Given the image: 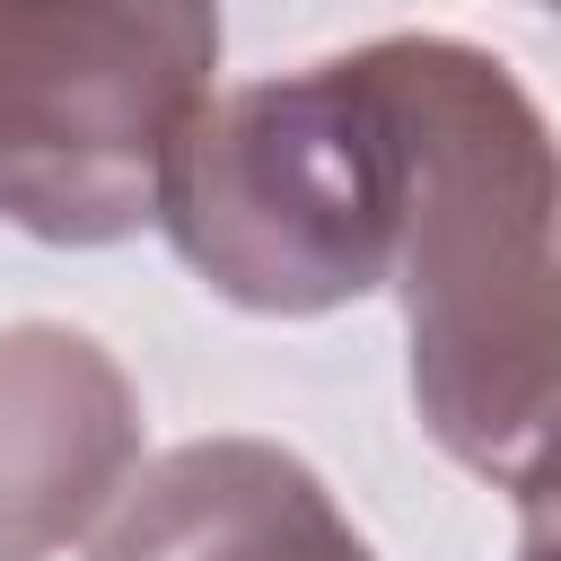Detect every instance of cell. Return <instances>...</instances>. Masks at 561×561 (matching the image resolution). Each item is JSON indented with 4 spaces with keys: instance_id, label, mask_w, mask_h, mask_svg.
Listing matches in <instances>:
<instances>
[{
    "instance_id": "obj_1",
    "label": "cell",
    "mask_w": 561,
    "mask_h": 561,
    "mask_svg": "<svg viewBox=\"0 0 561 561\" xmlns=\"http://www.w3.org/2000/svg\"><path fill=\"white\" fill-rule=\"evenodd\" d=\"M403 114V377L447 465L526 500L561 473V140L465 35L368 44Z\"/></svg>"
},
{
    "instance_id": "obj_2",
    "label": "cell",
    "mask_w": 561,
    "mask_h": 561,
    "mask_svg": "<svg viewBox=\"0 0 561 561\" xmlns=\"http://www.w3.org/2000/svg\"><path fill=\"white\" fill-rule=\"evenodd\" d=\"M158 228L245 316L298 324L377 298L403 245V114L377 53L219 88L167 158Z\"/></svg>"
},
{
    "instance_id": "obj_3",
    "label": "cell",
    "mask_w": 561,
    "mask_h": 561,
    "mask_svg": "<svg viewBox=\"0 0 561 561\" xmlns=\"http://www.w3.org/2000/svg\"><path fill=\"white\" fill-rule=\"evenodd\" d=\"M219 96V0H0V219L35 245L158 228L167 158Z\"/></svg>"
},
{
    "instance_id": "obj_4",
    "label": "cell",
    "mask_w": 561,
    "mask_h": 561,
    "mask_svg": "<svg viewBox=\"0 0 561 561\" xmlns=\"http://www.w3.org/2000/svg\"><path fill=\"white\" fill-rule=\"evenodd\" d=\"M140 386L79 324H0V561L96 543L140 473Z\"/></svg>"
},
{
    "instance_id": "obj_5",
    "label": "cell",
    "mask_w": 561,
    "mask_h": 561,
    "mask_svg": "<svg viewBox=\"0 0 561 561\" xmlns=\"http://www.w3.org/2000/svg\"><path fill=\"white\" fill-rule=\"evenodd\" d=\"M88 561H377L324 473L272 438H184L131 473Z\"/></svg>"
},
{
    "instance_id": "obj_6",
    "label": "cell",
    "mask_w": 561,
    "mask_h": 561,
    "mask_svg": "<svg viewBox=\"0 0 561 561\" xmlns=\"http://www.w3.org/2000/svg\"><path fill=\"white\" fill-rule=\"evenodd\" d=\"M517 526H526L517 543H561V473H552L543 491H526V500H517Z\"/></svg>"
},
{
    "instance_id": "obj_7",
    "label": "cell",
    "mask_w": 561,
    "mask_h": 561,
    "mask_svg": "<svg viewBox=\"0 0 561 561\" xmlns=\"http://www.w3.org/2000/svg\"><path fill=\"white\" fill-rule=\"evenodd\" d=\"M517 561H561V543H517Z\"/></svg>"
},
{
    "instance_id": "obj_8",
    "label": "cell",
    "mask_w": 561,
    "mask_h": 561,
    "mask_svg": "<svg viewBox=\"0 0 561 561\" xmlns=\"http://www.w3.org/2000/svg\"><path fill=\"white\" fill-rule=\"evenodd\" d=\"M552 9H561V0H552Z\"/></svg>"
}]
</instances>
